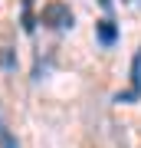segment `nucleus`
<instances>
[{
  "label": "nucleus",
  "instance_id": "39448f33",
  "mask_svg": "<svg viewBox=\"0 0 141 148\" xmlns=\"http://www.w3.org/2000/svg\"><path fill=\"white\" fill-rule=\"evenodd\" d=\"M33 27H36V23H33V3H30V0H23V30L33 33Z\"/></svg>",
  "mask_w": 141,
  "mask_h": 148
},
{
  "label": "nucleus",
  "instance_id": "f257e3e1",
  "mask_svg": "<svg viewBox=\"0 0 141 148\" xmlns=\"http://www.w3.org/2000/svg\"><path fill=\"white\" fill-rule=\"evenodd\" d=\"M40 23H46L49 30H66V27H72V10L63 0H49L40 13Z\"/></svg>",
  "mask_w": 141,
  "mask_h": 148
},
{
  "label": "nucleus",
  "instance_id": "f03ea898",
  "mask_svg": "<svg viewBox=\"0 0 141 148\" xmlns=\"http://www.w3.org/2000/svg\"><path fill=\"white\" fill-rule=\"evenodd\" d=\"M138 99H141V49L135 53V59H131V89L118 92L115 102H138Z\"/></svg>",
  "mask_w": 141,
  "mask_h": 148
},
{
  "label": "nucleus",
  "instance_id": "20e7f679",
  "mask_svg": "<svg viewBox=\"0 0 141 148\" xmlns=\"http://www.w3.org/2000/svg\"><path fill=\"white\" fill-rule=\"evenodd\" d=\"M0 148H20V145H16V138H13V132H10V125H7L3 109H0Z\"/></svg>",
  "mask_w": 141,
  "mask_h": 148
},
{
  "label": "nucleus",
  "instance_id": "423d86ee",
  "mask_svg": "<svg viewBox=\"0 0 141 148\" xmlns=\"http://www.w3.org/2000/svg\"><path fill=\"white\" fill-rule=\"evenodd\" d=\"M0 66H3V69H13V66H16V59H13V49H10V46H0Z\"/></svg>",
  "mask_w": 141,
  "mask_h": 148
},
{
  "label": "nucleus",
  "instance_id": "7ed1b4c3",
  "mask_svg": "<svg viewBox=\"0 0 141 148\" xmlns=\"http://www.w3.org/2000/svg\"><path fill=\"white\" fill-rule=\"evenodd\" d=\"M95 36H99V43H102V46H112V43L118 40V27L108 20V16H105V20H99V23H95Z\"/></svg>",
  "mask_w": 141,
  "mask_h": 148
}]
</instances>
